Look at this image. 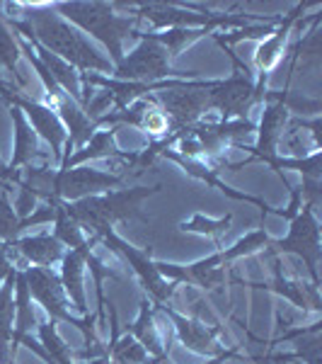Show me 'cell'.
<instances>
[{
    "label": "cell",
    "mask_w": 322,
    "mask_h": 364,
    "mask_svg": "<svg viewBox=\"0 0 322 364\" xmlns=\"http://www.w3.org/2000/svg\"><path fill=\"white\" fill-rule=\"evenodd\" d=\"M37 328H39V340H42V348L46 350V355L56 364H73V355H70L68 345L63 343L61 336L56 333V321L39 323Z\"/></svg>",
    "instance_id": "f1b7e54d"
},
{
    "label": "cell",
    "mask_w": 322,
    "mask_h": 364,
    "mask_svg": "<svg viewBox=\"0 0 322 364\" xmlns=\"http://www.w3.org/2000/svg\"><path fill=\"white\" fill-rule=\"evenodd\" d=\"M260 100H265V85L240 73L231 75L228 80H216L209 90V107L223 117V122L245 119V112Z\"/></svg>",
    "instance_id": "8fae6325"
},
{
    "label": "cell",
    "mask_w": 322,
    "mask_h": 364,
    "mask_svg": "<svg viewBox=\"0 0 322 364\" xmlns=\"http://www.w3.org/2000/svg\"><path fill=\"white\" fill-rule=\"evenodd\" d=\"M231 221H233V214H226L223 219H218V221L209 219V216H204V214H194L189 221H182L179 228H182V231H189V233H201V236L218 238L231 231Z\"/></svg>",
    "instance_id": "1f68e13d"
},
{
    "label": "cell",
    "mask_w": 322,
    "mask_h": 364,
    "mask_svg": "<svg viewBox=\"0 0 322 364\" xmlns=\"http://www.w3.org/2000/svg\"><path fill=\"white\" fill-rule=\"evenodd\" d=\"M10 252H13V245L0 243V287L5 284V279H8L10 274L17 272V269L13 267V262H10Z\"/></svg>",
    "instance_id": "e575fe53"
},
{
    "label": "cell",
    "mask_w": 322,
    "mask_h": 364,
    "mask_svg": "<svg viewBox=\"0 0 322 364\" xmlns=\"http://www.w3.org/2000/svg\"><path fill=\"white\" fill-rule=\"evenodd\" d=\"M10 245H13V252H20L32 267H51L54 262L63 260V245L51 233L17 238Z\"/></svg>",
    "instance_id": "ffe728a7"
},
{
    "label": "cell",
    "mask_w": 322,
    "mask_h": 364,
    "mask_svg": "<svg viewBox=\"0 0 322 364\" xmlns=\"http://www.w3.org/2000/svg\"><path fill=\"white\" fill-rule=\"evenodd\" d=\"M10 109V119H13V127H15V151H13V161H10V170H20V168H27L32 163V158H39V141H37V134L34 129L29 127V122L25 119L22 109L13 107L8 105Z\"/></svg>",
    "instance_id": "603a6c76"
},
{
    "label": "cell",
    "mask_w": 322,
    "mask_h": 364,
    "mask_svg": "<svg viewBox=\"0 0 322 364\" xmlns=\"http://www.w3.org/2000/svg\"><path fill=\"white\" fill-rule=\"evenodd\" d=\"M54 10L70 25L80 27L107 46L114 66L124 58L121 44L126 37H131L133 25L138 22L136 17L116 15L109 3H56Z\"/></svg>",
    "instance_id": "277c9868"
},
{
    "label": "cell",
    "mask_w": 322,
    "mask_h": 364,
    "mask_svg": "<svg viewBox=\"0 0 322 364\" xmlns=\"http://www.w3.org/2000/svg\"><path fill=\"white\" fill-rule=\"evenodd\" d=\"M216 80H187L182 87L155 92V102L167 114L170 129L182 132L201 122L204 112H209V90L213 87Z\"/></svg>",
    "instance_id": "52a82bcc"
},
{
    "label": "cell",
    "mask_w": 322,
    "mask_h": 364,
    "mask_svg": "<svg viewBox=\"0 0 322 364\" xmlns=\"http://www.w3.org/2000/svg\"><path fill=\"white\" fill-rule=\"evenodd\" d=\"M255 364H272V362H269V357H260V360H255Z\"/></svg>",
    "instance_id": "8d00e7d4"
},
{
    "label": "cell",
    "mask_w": 322,
    "mask_h": 364,
    "mask_svg": "<svg viewBox=\"0 0 322 364\" xmlns=\"http://www.w3.org/2000/svg\"><path fill=\"white\" fill-rule=\"evenodd\" d=\"M269 243V233L265 231V228H257V231L248 233L245 238H240L233 248H226V250H218L221 260L226 262H233L238 260V257H245V255H252V252H257L260 248H267Z\"/></svg>",
    "instance_id": "4dcf8cb0"
},
{
    "label": "cell",
    "mask_w": 322,
    "mask_h": 364,
    "mask_svg": "<svg viewBox=\"0 0 322 364\" xmlns=\"http://www.w3.org/2000/svg\"><path fill=\"white\" fill-rule=\"evenodd\" d=\"M131 37H138L140 44L114 66V80H124V83H160V80L167 78H194V75H184L179 70L170 68V54L157 42L145 37L143 32H131Z\"/></svg>",
    "instance_id": "8992f818"
},
{
    "label": "cell",
    "mask_w": 322,
    "mask_h": 364,
    "mask_svg": "<svg viewBox=\"0 0 322 364\" xmlns=\"http://www.w3.org/2000/svg\"><path fill=\"white\" fill-rule=\"evenodd\" d=\"M20 54H22V51H20V44H17L15 34L10 32L8 22L0 17V66L8 68L10 73H13L15 78H17V83L25 85V80H22V75H20V68H17Z\"/></svg>",
    "instance_id": "f546056e"
},
{
    "label": "cell",
    "mask_w": 322,
    "mask_h": 364,
    "mask_svg": "<svg viewBox=\"0 0 322 364\" xmlns=\"http://www.w3.org/2000/svg\"><path fill=\"white\" fill-rule=\"evenodd\" d=\"M95 236L99 240H104L114 252H119L128 265L133 267L136 277L140 279V287L148 291V296L153 299L155 306H165V304H170V299L174 296V282H167L162 277V274L157 272L155 262L150 260L145 252H140L138 248H133L131 243H126L124 238L116 236L114 228H102V231L95 233Z\"/></svg>",
    "instance_id": "ba28073f"
},
{
    "label": "cell",
    "mask_w": 322,
    "mask_h": 364,
    "mask_svg": "<svg viewBox=\"0 0 322 364\" xmlns=\"http://www.w3.org/2000/svg\"><path fill=\"white\" fill-rule=\"evenodd\" d=\"M162 190V185L155 187H131V190H116L107 195L85 197L78 202H61L70 219L80 228H87L92 233H99L102 228H112L116 221L126 219H145L140 214V202L145 197H153Z\"/></svg>",
    "instance_id": "7a4b0ae2"
},
{
    "label": "cell",
    "mask_w": 322,
    "mask_h": 364,
    "mask_svg": "<svg viewBox=\"0 0 322 364\" xmlns=\"http://www.w3.org/2000/svg\"><path fill=\"white\" fill-rule=\"evenodd\" d=\"M272 32V25H257V27H243V29H238V32H233V34H213L216 37V42L218 44H226V46H231V44H238V42H243V39H257V37H262V34H269Z\"/></svg>",
    "instance_id": "836d02e7"
},
{
    "label": "cell",
    "mask_w": 322,
    "mask_h": 364,
    "mask_svg": "<svg viewBox=\"0 0 322 364\" xmlns=\"http://www.w3.org/2000/svg\"><path fill=\"white\" fill-rule=\"evenodd\" d=\"M160 311H165L172 321L174 331H177L179 343L184 345L187 350L196 352V355H218L221 345L216 343V336L221 333V328H206L204 323H199L196 318H187V316L177 314L172 306H157Z\"/></svg>",
    "instance_id": "2e32d148"
},
{
    "label": "cell",
    "mask_w": 322,
    "mask_h": 364,
    "mask_svg": "<svg viewBox=\"0 0 322 364\" xmlns=\"http://www.w3.org/2000/svg\"><path fill=\"white\" fill-rule=\"evenodd\" d=\"M298 255L308 267V274L313 279L315 287H320V272H318V265H320V255H322V248H320V221H318V211L308 204H301L298 214L291 219V228H289V236L281 238V240H274L269 238L267 243V255L269 257H279V255Z\"/></svg>",
    "instance_id": "5b68a950"
},
{
    "label": "cell",
    "mask_w": 322,
    "mask_h": 364,
    "mask_svg": "<svg viewBox=\"0 0 322 364\" xmlns=\"http://www.w3.org/2000/svg\"><path fill=\"white\" fill-rule=\"evenodd\" d=\"M128 333L143 345V350L150 355V360H157L160 364L170 362L165 348H162V340L157 336L155 331V323H153V311H150L148 301H140V311H138V318L128 326Z\"/></svg>",
    "instance_id": "d4e9b609"
},
{
    "label": "cell",
    "mask_w": 322,
    "mask_h": 364,
    "mask_svg": "<svg viewBox=\"0 0 322 364\" xmlns=\"http://www.w3.org/2000/svg\"><path fill=\"white\" fill-rule=\"evenodd\" d=\"M90 257V255H87ZM83 274H85V255L78 250L63 252L61 260V284L66 296L73 301V306L78 309L80 316H87V301H85V287H83Z\"/></svg>",
    "instance_id": "44dd1931"
},
{
    "label": "cell",
    "mask_w": 322,
    "mask_h": 364,
    "mask_svg": "<svg viewBox=\"0 0 322 364\" xmlns=\"http://www.w3.org/2000/svg\"><path fill=\"white\" fill-rule=\"evenodd\" d=\"M17 274V272H15ZM15 274L5 279L0 287V364H8L13 360V321H15Z\"/></svg>",
    "instance_id": "4316f807"
},
{
    "label": "cell",
    "mask_w": 322,
    "mask_h": 364,
    "mask_svg": "<svg viewBox=\"0 0 322 364\" xmlns=\"http://www.w3.org/2000/svg\"><path fill=\"white\" fill-rule=\"evenodd\" d=\"M54 216H56V207L44 204V207L34 209L25 219H20L8 199V190H3L0 192V243H13V240L20 238V233L25 228L49 224V221H54Z\"/></svg>",
    "instance_id": "ac0fdd59"
},
{
    "label": "cell",
    "mask_w": 322,
    "mask_h": 364,
    "mask_svg": "<svg viewBox=\"0 0 322 364\" xmlns=\"http://www.w3.org/2000/svg\"><path fill=\"white\" fill-rule=\"evenodd\" d=\"M155 267L165 279L170 277L172 282H187V284H196L201 289H216V287L226 284V262L221 260L218 252L204 257V260L189 267L167 265V262H155Z\"/></svg>",
    "instance_id": "9a60e30c"
},
{
    "label": "cell",
    "mask_w": 322,
    "mask_h": 364,
    "mask_svg": "<svg viewBox=\"0 0 322 364\" xmlns=\"http://www.w3.org/2000/svg\"><path fill=\"white\" fill-rule=\"evenodd\" d=\"M54 207H56V216H54V224H56V228H54V238L63 245V248L78 250V252H83L85 257H87V255H92L90 243H87L85 236H83V228H80V226L75 224V221L66 214V209H63V204H61V202H56Z\"/></svg>",
    "instance_id": "83f0119b"
},
{
    "label": "cell",
    "mask_w": 322,
    "mask_h": 364,
    "mask_svg": "<svg viewBox=\"0 0 322 364\" xmlns=\"http://www.w3.org/2000/svg\"><path fill=\"white\" fill-rule=\"evenodd\" d=\"M250 132H255V124L250 119H228V122H199V124L174 132L172 136H189L194 139L201 149V154H218L228 144H238V139L248 136Z\"/></svg>",
    "instance_id": "5bb4252c"
},
{
    "label": "cell",
    "mask_w": 322,
    "mask_h": 364,
    "mask_svg": "<svg viewBox=\"0 0 322 364\" xmlns=\"http://www.w3.org/2000/svg\"><path fill=\"white\" fill-rule=\"evenodd\" d=\"M274 260V282L272 284H265L269 291L284 296L286 301H291L294 306L303 309V311H322V301H320V287H315L313 282L306 284L301 279H286L281 274V265L277 257Z\"/></svg>",
    "instance_id": "d6986e66"
},
{
    "label": "cell",
    "mask_w": 322,
    "mask_h": 364,
    "mask_svg": "<svg viewBox=\"0 0 322 364\" xmlns=\"http://www.w3.org/2000/svg\"><path fill=\"white\" fill-rule=\"evenodd\" d=\"M0 100H3L5 105H13V107L22 109V114H27L29 127L34 129V134H39V136L51 146V156H54V161L61 166L63 146H66L68 132H66V127L61 124L58 114L54 112V107L34 102V100H29V97H22L15 87H10L5 83H0Z\"/></svg>",
    "instance_id": "9c48e42d"
},
{
    "label": "cell",
    "mask_w": 322,
    "mask_h": 364,
    "mask_svg": "<svg viewBox=\"0 0 322 364\" xmlns=\"http://www.w3.org/2000/svg\"><path fill=\"white\" fill-rule=\"evenodd\" d=\"M138 129H143L145 134H150V136H157V139H165L167 134H172L167 114L162 112L160 107H157V102H155L153 97H148V105H145V109H143V117H140Z\"/></svg>",
    "instance_id": "d6a6232c"
},
{
    "label": "cell",
    "mask_w": 322,
    "mask_h": 364,
    "mask_svg": "<svg viewBox=\"0 0 322 364\" xmlns=\"http://www.w3.org/2000/svg\"><path fill=\"white\" fill-rule=\"evenodd\" d=\"M265 97H269L272 102L265 107L260 122V136H257L255 149H245L252 151V161H269L277 154L281 139H284V129L289 124V95H281V92H265Z\"/></svg>",
    "instance_id": "4fadbf2b"
},
{
    "label": "cell",
    "mask_w": 322,
    "mask_h": 364,
    "mask_svg": "<svg viewBox=\"0 0 322 364\" xmlns=\"http://www.w3.org/2000/svg\"><path fill=\"white\" fill-rule=\"evenodd\" d=\"M124 185V178L114 173H102V170L78 166L68 170H54V202H78L85 197H95L97 192L116 190Z\"/></svg>",
    "instance_id": "30bf717a"
},
{
    "label": "cell",
    "mask_w": 322,
    "mask_h": 364,
    "mask_svg": "<svg viewBox=\"0 0 322 364\" xmlns=\"http://www.w3.org/2000/svg\"><path fill=\"white\" fill-rule=\"evenodd\" d=\"M121 151L116 149V127L114 129H104V132H95L90 136V141L78 151V154L68 156L66 161L58 166V170H68V168H78L85 166L87 161H95V158H116Z\"/></svg>",
    "instance_id": "cb8c5ba5"
},
{
    "label": "cell",
    "mask_w": 322,
    "mask_h": 364,
    "mask_svg": "<svg viewBox=\"0 0 322 364\" xmlns=\"http://www.w3.org/2000/svg\"><path fill=\"white\" fill-rule=\"evenodd\" d=\"M3 190H10V185H8V182H0V192H3Z\"/></svg>",
    "instance_id": "74e56055"
},
{
    "label": "cell",
    "mask_w": 322,
    "mask_h": 364,
    "mask_svg": "<svg viewBox=\"0 0 322 364\" xmlns=\"http://www.w3.org/2000/svg\"><path fill=\"white\" fill-rule=\"evenodd\" d=\"M25 8V20H3L10 22V27L17 29L22 37H32L46 51L63 58L68 66L83 70H99V73H114V63L109 61L78 27L68 25L61 15L54 10V5H29L20 3Z\"/></svg>",
    "instance_id": "6da1fadb"
},
{
    "label": "cell",
    "mask_w": 322,
    "mask_h": 364,
    "mask_svg": "<svg viewBox=\"0 0 322 364\" xmlns=\"http://www.w3.org/2000/svg\"><path fill=\"white\" fill-rule=\"evenodd\" d=\"M109 316H112V323H109V336L112 338H109V345L104 348L109 360L114 364H150V355L131 333L119 338V323H116V311L112 304H109Z\"/></svg>",
    "instance_id": "7402d4cb"
},
{
    "label": "cell",
    "mask_w": 322,
    "mask_h": 364,
    "mask_svg": "<svg viewBox=\"0 0 322 364\" xmlns=\"http://www.w3.org/2000/svg\"><path fill=\"white\" fill-rule=\"evenodd\" d=\"M37 326V316L32 309V296H29V287L25 279V272L15 274V328H13V352L17 345L27 343L29 328Z\"/></svg>",
    "instance_id": "484cf974"
},
{
    "label": "cell",
    "mask_w": 322,
    "mask_h": 364,
    "mask_svg": "<svg viewBox=\"0 0 322 364\" xmlns=\"http://www.w3.org/2000/svg\"><path fill=\"white\" fill-rule=\"evenodd\" d=\"M25 279L29 287V296L49 314L51 321L70 323V326L78 328V331L83 333L85 350L78 352L80 360H95V357L107 355L95 336V328H92L95 318H92V316H80L78 318V316H73L68 311V296H66V291H63V284H61V277H58V274L51 272L49 267H27Z\"/></svg>",
    "instance_id": "3957f363"
},
{
    "label": "cell",
    "mask_w": 322,
    "mask_h": 364,
    "mask_svg": "<svg viewBox=\"0 0 322 364\" xmlns=\"http://www.w3.org/2000/svg\"><path fill=\"white\" fill-rule=\"evenodd\" d=\"M114 8L131 10L136 13V20H148L155 29H191V27H206L211 22L218 20V15L209 13H194L189 8H177L172 3H148V5H128V3H114Z\"/></svg>",
    "instance_id": "7c38bea8"
},
{
    "label": "cell",
    "mask_w": 322,
    "mask_h": 364,
    "mask_svg": "<svg viewBox=\"0 0 322 364\" xmlns=\"http://www.w3.org/2000/svg\"><path fill=\"white\" fill-rule=\"evenodd\" d=\"M306 10V3H298L294 10H291L286 17H281V25L274 29L272 37L265 39L260 46H257L255 51V68L257 73H260V78H257V83L265 85L269 70H272L274 66L279 63L281 54H284V46H286V39H289L291 29H294V25L298 22V17H301V13Z\"/></svg>",
    "instance_id": "e0dca14e"
},
{
    "label": "cell",
    "mask_w": 322,
    "mask_h": 364,
    "mask_svg": "<svg viewBox=\"0 0 322 364\" xmlns=\"http://www.w3.org/2000/svg\"><path fill=\"white\" fill-rule=\"evenodd\" d=\"M90 364H114V362L109 360L107 355H104V357H95V360H90Z\"/></svg>",
    "instance_id": "d590c367"
}]
</instances>
